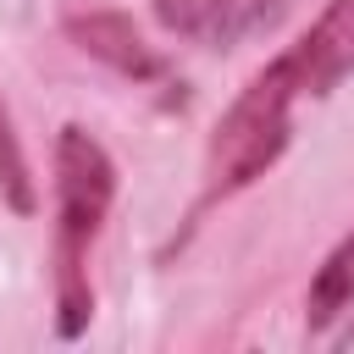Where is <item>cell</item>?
<instances>
[{"label": "cell", "instance_id": "obj_1", "mask_svg": "<svg viewBox=\"0 0 354 354\" xmlns=\"http://www.w3.org/2000/svg\"><path fill=\"white\" fill-rule=\"evenodd\" d=\"M299 100H326V83L315 77L310 55L299 44H288L271 66H260L249 77V88L216 122V133L205 144V183H199V199L188 210V227L210 205L232 199L238 188H249L254 177H266L282 160V149L293 138V105Z\"/></svg>", "mask_w": 354, "mask_h": 354}, {"label": "cell", "instance_id": "obj_2", "mask_svg": "<svg viewBox=\"0 0 354 354\" xmlns=\"http://www.w3.org/2000/svg\"><path fill=\"white\" fill-rule=\"evenodd\" d=\"M116 199V160L94 133L66 122L55 133V337L72 343L94 321V282H88V249L111 216Z\"/></svg>", "mask_w": 354, "mask_h": 354}, {"label": "cell", "instance_id": "obj_3", "mask_svg": "<svg viewBox=\"0 0 354 354\" xmlns=\"http://www.w3.org/2000/svg\"><path fill=\"white\" fill-rule=\"evenodd\" d=\"M160 28L199 50H238L254 33H271L293 0H149Z\"/></svg>", "mask_w": 354, "mask_h": 354}, {"label": "cell", "instance_id": "obj_4", "mask_svg": "<svg viewBox=\"0 0 354 354\" xmlns=\"http://www.w3.org/2000/svg\"><path fill=\"white\" fill-rule=\"evenodd\" d=\"M61 28H66V39L83 55L105 61L111 72H122L133 83H166V61L144 44V33L133 28V17H122V11H77Z\"/></svg>", "mask_w": 354, "mask_h": 354}, {"label": "cell", "instance_id": "obj_5", "mask_svg": "<svg viewBox=\"0 0 354 354\" xmlns=\"http://www.w3.org/2000/svg\"><path fill=\"white\" fill-rule=\"evenodd\" d=\"M354 304V232L321 260V271H315V282H310V332H326V321L332 315H343Z\"/></svg>", "mask_w": 354, "mask_h": 354}, {"label": "cell", "instance_id": "obj_6", "mask_svg": "<svg viewBox=\"0 0 354 354\" xmlns=\"http://www.w3.org/2000/svg\"><path fill=\"white\" fill-rule=\"evenodd\" d=\"M0 199L17 216H33L39 210V188H33V171H28V155H22V138L11 127L6 100H0Z\"/></svg>", "mask_w": 354, "mask_h": 354}, {"label": "cell", "instance_id": "obj_7", "mask_svg": "<svg viewBox=\"0 0 354 354\" xmlns=\"http://www.w3.org/2000/svg\"><path fill=\"white\" fill-rule=\"evenodd\" d=\"M332 343H337V348H354V321H348V326H343V332H337Z\"/></svg>", "mask_w": 354, "mask_h": 354}]
</instances>
